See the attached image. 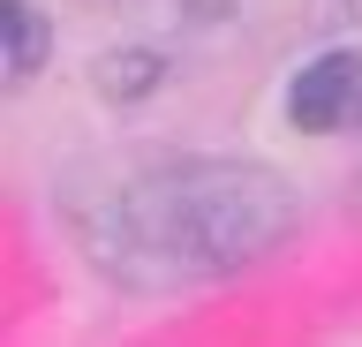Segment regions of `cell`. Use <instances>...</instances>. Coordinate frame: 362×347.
Listing matches in <instances>:
<instances>
[{
	"mask_svg": "<svg viewBox=\"0 0 362 347\" xmlns=\"http://www.w3.org/2000/svg\"><path fill=\"white\" fill-rule=\"evenodd\" d=\"M0 23H8V69H0V83L23 91V83L45 76V61H53V23H45L30 0H0Z\"/></svg>",
	"mask_w": 362,
	"mask_h": 347,
	"instance_id": "3957f363",
	"label": "cell"
},
{
	"mask_svg": "<svg viewBox=\"0 0 362 347\" xmlns=\"http://www.w3.org/2000/svg\"><path fill=\"white\" fill-rule=\"evenodd\" d=\"M347 211H355V227H362V166H355V182H347Z\"/></svg>",
	"mask_w": 362,
	"mask_h": 347,
	"instance_id": "8992f818",
	"label": "cell"
},
{
	"mask_svg": "<svg viewBox=\"0 0 362 347\" xmlns=\"http://www.w3.org/2000/svg\"><path fill=\"white\" fill-rule=\"evenodd\" d=\"M287 121L302 136L362 129V46H325L287 76Z\"/></svg>",
	"mask_w": 362,
	"mask_h": 347,
	"instance_id": "7a4b0ae2",
	"label": "cell"
},
{
	"mask_svg": "<svg viewBox=\"0 0 362 347\" xmlns=\"http://www.w3.org/2000/svg\"><path fill=\"white\" fill-rule=\"evenodd\" d=\"M90 83H98V98H113V106H144V98L166 83V53H151V46H113L106 61H90Z\"/></svg>",
	"mask_w": 362,
	"mask_h": 347,
	"instance_id": "277c9868",
	"label": "cell"
},
{
	"mask_svg": "<svg viewBox=\"0 0 362 347\" xmlns=\"http://www.w3.org/2000/svg\"><path fill=\"white\" fill-rule=\"evenodd\" d=\"M68 242L121 295H181L257 272L302 234V189L257 159L136 151L90 159L53 189Z\"/></svg>",
	"mask_w": 362,
	"mask_h": 347,
	"instance_id": "6da1fadb",
	"label": "cell"
},
{
	"mask_svg": "<svg viewBox=\"0 0 362 347\" xmlns=\"http://www.w3.org/2000/svg\"><path fill=\"white\" fill-rule=\"evenodd\" d=\"M325 16L332 23H362V0H325Z\"/></svg>",
	"mask_w": 362,
	"mask_h": 347,
	"instance_id": "5b68a950",
	"label": "cell"
}]
</instances>
